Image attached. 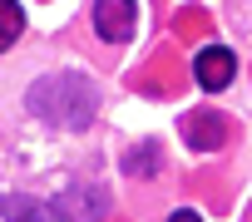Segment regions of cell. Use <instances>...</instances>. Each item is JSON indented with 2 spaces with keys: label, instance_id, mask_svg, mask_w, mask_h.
<instances>
[{
  "label": "cell",
  "instance_id": "6da1fadb",
  "mask_svg": "<svg viewBox=\"0 0 252 222\" xmlns=\"http://www.w3.org/2000/svg\"><path fill=\"white\" fill-rule=\"evenodd\" d=\"M25 109L35 119H45L50 129H89L99 119V84L89 74L60 69V74H40L25 94Z\"/></svg>",
  "mask_w": 252,
  "mask_h": 222
},
{
  "label": "cell",
  "instance_id": "7a4b0ae2",
  "mask_svg": "<svg viewBox=\"0 0 252 222\" xmlns=\"http://www.w3.org/2000/svg\"><path fill=\"white\" fill-rule=\"evenodd\" d=\"M139 30V0H94V35L109 45H129Z\"/></svg>",
  "mask_w": 252,
  "mask_h": 222
},
{
  "label": "cell",
  "instance_id": "3957f363",
  "mask_svg": "<svg viewBox=\"0 0 252 222\" xmlns=\"http://www.w3.org/2000/svg\"><path fill=\"white\" fill-rule=\"evenodd\" d=\"M232 74H237V55H232L227 45H208V50H198V59H193V79H198L203 94H222V89L232 84Z\"/></svg>",
  "mask_w": 252,
  "mask_h": 222
},
{
  "label": "cell",
  "instance_id": "277c9868",
  "mask_svg": "<svg viewBox=\"0 0 252 222\" xmlns=\"http://www.w3.org/2000/svg\"><path fill=\"white\" fill-rule=\"evenodd\" d=\"M55 212H64L69 222H99V217L109 212V193H104L99 183H74V188L55 202Z\"/></svg>",
  "mask_w": 252,
  "mask_h": 222
},
{
  "label": "cell",
  "instance_id": "5b68a950",
  "mask_svg": "<svg viewBox=\"0 0 252 222\" xmlns=\"http://www.w3.org/2000/svg\"><path fill=\"white\" fill-rule=\"evenodd\" d=\"M183 134H188V143L193 148H222V134H227V124L218 119V114H188L183 119Z\"/></svg>",
  "mask_w": 252,
  "mask_h": 222
},
{
  "label": "cell",
  "instance_id": "8992f818",
  "mask_svg": "<svg viewBox=\"0 0 252 222\" xmlns=\"http://www.w3.org/2000/svg\"><path fill=\"white\" fill-rule=\"evenodd\" d=\"M20 35H25V10H20V0H0V55H5Z\"/></svg>",
  "mask_w": 252,
  "mask_h": 222
},
{
  "label": "cell",
  "instance_id": "52a82bcc",
  "mask_svg": "<svg viewBox=\"0 0 252 222\" xmlns=\"http://www.w3.org/2000/svg\"><path fill=\"white\" fill-rule=\"evenodd\" d=\"M124 173H139V178L158 173V148H154V143H144V153H129V158H124Z\"/></svg>",
  "mask_w": 252,
  "mask_h": 222
},
{
  "label": "cell",
  "instance_id": "ba28073f",
  "mask_svg": "<svg viewBox=\"0 0 252 222\" xmlns=\"http://www.w3.org/2000/svg\"><path fill=\"white\" fill-rule=\"evenodd\" d=\"M168 222H203L193 207H178V212H168Z\"/></svg>",
  "mask_w": 252,
  "mask_h": 222
}]
</instances>
